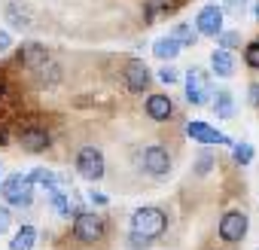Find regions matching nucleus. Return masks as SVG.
Returning <instances> with one entry per match:
<instances>
[{"instance_id":"1","label":"nucleus","mask_w":259,"mask_h":250,"mask_svg":"<svg viewBox=\"0 0 259 250\" xmlns=\"http://www.w3.org/2000/svg\"><path fill=\"white\" fill-rule=\"evenodd\" d=\"M165 229H168V217L162 207H138L132 214V244L135 247H147Z\"/></svg>"},{"instance_id":"22","label":"nucleus","mask_w":259,"mask_h":250,"mask_svg":"<svg viewBox=\"0 0 259 250\" xmlns=\"http://www.w3.org/2000/svg\"><path fill=\"white\" fill-rule=\"evenodd\" d=\"M235 162L238 165H250L253 162V147L250 144H235Z\"/></svg>"},{"instance_id":"17","label":"nucleus","mask_w":259,"mask_h":250,"mask_svg":"<svg viewBox=\"0 0 259 250\" xmlns=\"http://www.w3.org/2000/svg\"><path fill=\"white\" fill-rule=\"evenodd\" d=\"M213 113H217L220 119H232V116H235V98H232L229 92H217V98H213Z\"/></svg>"},{"instance_id":"9","label":"nucleus","mask_w":259,"mask_h":250,"mask_svg":"<svg viewBox=\"0 0 259 250\" xmlns=\"http://www.w3.org/2000/svg\"><path fill=\"white\" fill-rule=\"evenodd\" d=\"M125 86L132 89V92H144L150 86V67L138 58H132L125 64Z\"/></svg>"},{"instance_id":"15","label":"nucleus","mask_w":259,"mask_h":250,"mask_svg":"<svg viewBox=\"0 0 259 250\" xmlns=\"http://www.w3.org/2000/svg\"><path fill=\"white\" fill-rule=\"evenodd\" d=\"M210 64H213V73H217V76H232V73H235V58H232V52H226V49H217L213 58H210Z\"/></svg>"},{"instance_id":"12","label":"nucleus","mask_w":259,"mask_h":250,"mask_svg":"<svg viewBox=\"0 0 259 250\" xmlns=\"http://www.w3.org/2000/svg\"><path fill=\"white\" fill-rule=\"evenodd\" d=\"M49 144H52V138H49L46 129H28V132H22V150H28V153H43Z\"/></svg>"},{"instance_id":"27","label":"nucleus","mask_w":259,"mask_h":250,"mask_svg":"<svg viewBox=\"0 0 259 250\" xmlns=\"http://www.w3.org/2000/svg\"><path fill=\"white\" fill-rule=\"evenodd\" d=\"M10 19H13V25L28 28V19H25V16H19V7H10Z\"/></svg>"},{"instance_id":"20","label":"nucleus","mask_w":259,"mask_h":250,"mask_svg":"<svg viewBox=\"0 0 259 250\" xmlns=\"http://www.w3.org/2000/svg\"><path fill=\"white\" fill-rule=\"evenodd\" d=\"M31 180H40V183H43V186H46V189H49L52 195L58 192V177H55L52 171H43V168H37V171L31 174Z\"/></svg>"},{"instance_id":"21","label":"nucleus","mask_w":259,"mask_h":250,"mask_svg":"<svg viewBox=\"0 0 259 250\" xmlns=\"http://www.w3.org/2000/svg\"><path fill=\"white\" fill-rule=\"evenodd\" d=\"M217 40L223 43V49H226V52L241 46V34H238V31H220V34H217Z\"/></svg>"},{"instance_id":"14","label":"nucleus","mask_w":259,"mask_h":250,"mask_svg":"<svg viewBox=\"0 0 259 250\" xmlns=\"http://www.w3.org/2000/svg\"><path fill=\"white\" fill-rule=\"evenodd\" d=\"M153 52H156V58H159V61H171V58H177V52H180V43H177V40L168 34V37H159V40H156Z\"/></svg>"},{"instance_id":"4","label":"nucleus","mask_w":259,"mask_h":250,"mask_svg":"<svg viewBox=\"0 0 259 250\" xmlns=\"http://www.w3.org/2000/svg\"><path fill=\"white\" fill-rule=\"evenodd\" d=\"M104 220L98 217V214H76V220H73V235L82 241V244H95V241H101L104 238Z\"/></svg>"},{"instance_id":"28","label":"nucleus","mask_w":259,"mask_h":250,"mask_svg":"<svg viewBox=\"0 0 259 250\" xmlns=\"http://www.w3.org/2000/svg\"><path fill=\"white\" fill-rule=\"evenodd\" d=\"M13 46V37H10V31H4V28H0V52H7Z\"/></svg>"},{"instance_id":"3","label":"nucleus","mask_w":259,"mask_h":250,"mask_svg":"<svg viewBox=\"0 0 259 250\" xmlns=\"http://www.w3.org/2000/svg\"><path fill=\"white\" fill-rule=\"evenodd\" d=\"M186 98H189V104H195V107H201V104L210 101V73H207V70L192 67V70L186 73Z\"/></svg>"},{"instance_id":"32","label":"nucleus","mask_w":259,"mask_h":250,"mask_svg":"<svg viewBox=\"0 0 259 250\" xmlns=\"http://www.w3.org/2000/svg\"><path fill=\"white\" fill-rule=\"evenodd\" d=\"M256 19H259V4H256Z\"/></svg>"},{"instance_id":"33","label":"nucleus","mask_w":259,"mask_h":250,"mask_svg":"<svg viewBox=\"0 0 259 250\" xmlns=\"http://www.w3.org/2000/svg\"><path fill=\"white\" fill-rule=\"evenodd\" d=\"M0 95H4V86H0Z\"/></svg>"},{"instance_id":"23","label":"nucleus","mask_w":259,"mask_h":250,"mask_svg":"<svg viewBox=\"0 0 259 250\" xmlns=\"http://www.w3.org/2000/svg\"><path fill=\"white\" fill-rule=\"evenodd\" d=\"M244 61H247L250 67H256V70H259V40H256V43H250V46L244 49Z\"/></svg>"},{"instance_id":"7","label":"nucleus","mask_w":259,"mask_h":250,"mask_svg":"<svg viewBox=\"0 0 259 250\" xmlns=\"http://www.w3.org/2000/svg\"><path fill=\"white\" fill-rule=\"evenodd\" d=\"M144 171L153 174V177H162L171 171V156L165 147H147L144 150Z\"/></svg>"},{"instance_id":"24","label":"nucleus","mask_w":259,"mask_h":250,"mask_svg":"<svg viewBox=\"0 0 259 250\" xmlns=\"http://www.w3.org/2000/svg\"><path fill=\"white\" fill-rule=\"evenodd\" d=\"M52 207H55V211H58L61 217H67V214L73 211V207H70V201H67V198H64L61 192H55V195H52Z\"/></svg>"},{"instance_id":"16","label":"nucleus","mask_w":259,"mask_h":250,"mask_svg":"<svg viewBox=\"0 0 259 250\" xmlns=\"http://www.w3.org/2000/svg\"><path fill=\"white\" fill-rule=\"evenodd\" d=\"M34 241H37V229H34V226H22V229L13 235L10 250H31V247H34Z\"/></svg>"},{"instance_id":"13","label":"nucleus","mask_w":259,"mask_h":250,"mask_svg":"<svg viewBox=\"0 0 259 250\" xmlns=\"http://www.w3.org/2000/svg\"><path fill=\"white\" fill-rule=\"evenodd\" d=\"M19 61H25L31 70H37L40 64H46V61H49V55H46V49H43L40 43H25V46H22V52H19Z\"/></svg>"},{"instance_id":"30","label":"nucleus","mask_w":259,"mask_h":250,"mask_svg":"<svg viewBox=\"0 0 259 250\" xmlns=\"http://www.w3.org/2000/svg\"><path fill=\"white\" fill-rule=\"evenodd\" d=\"M198 159H201V162H198V174H204V171L210 168V156H207V153H201Z\"/></svg>"},{"instance_id":"2","label":"nucleus","mask_w":259,"mask_h":250,"mask_svg":"<svg viewBox=\"0 0 259 250\" xmlns=\"http://www.w3.org/2000/svg\"><path fill=\"white\" fill-rule=\"evenodd\" d=\"M31 189H34L31 174H10L4 180V186H0V192H4V198L10 204H22V207L31 204Z\"/></svg>"},{"instance_id":"10","label":"nucleus","mask_w":259,"mask_h":250,"mask_svg":"<svg viewBox=\"0 0 259 250\" xmlns=\"http://www.w3.org/2000/svg\"><path fill=\"white\" fill-rule=\"evenodd\" d=\"M195 28L201 34H207V37H217L223 31V10L220 7H204L198 13V19H195Z\"/></svg>"},{"instance_id":"18","label":"nucleus","mask_w":259,"mask_h":250,"mask_svg":"<svg viewBox=\"0 0 259 250\" xmlns=\"http://www.w3.org/2000/svg\"><path fill=\"white\" fill-rule=\"evenodd\" d=\"M34 76L43 82V86H55L58 79H61V73H58V67H55V61H46V64H40L37 70H34Z\"/></svg>"},{"instance_id":"11","label":"nucleus","mask_w":259,"mask_h":250,"mask_svg":"<svg viewBox=\"0 0 259 250\" xmlns=\"http://www.w3.org/2000/svg\"><path fill=\"white\" fill-rule=\"evenodd\" d=\"M147 113H150V119L165 122V119L174 116V104H171L168 95H150V98H147Z\"/></svg>"},{"instance_id":"8","label":"nucleus","mask_w":259,"mask_h":250,"mask_svg":"<svg viewBox=\"0 0 259 250\" xmlns=\"http://www.w3.org/2000/svg\"><path fill=\"white\" fill-rule=\"evenodd\" d=\"M186 135H189L192 141H198V144H226V147H232V141H229L223 132L210 129L207 122H189V125H186Z\"/></svg>"},{"instance_id":"31","label":"nucleus","mask_w":259,"mask_h":250,"mask_svg":"<svg viewBox=\"0 0 259 250\" xmlns=\"http://www.w3.org/2000/svg\"><path fill=\"white\" fill-rule=\"evenodd\" d=\"M165 4H168V10H171V7H183L186 0H165Z\"/></svg>"},{"instance_id":"29","label":"nucleus","mask_w":259,"mask_h":250,"mask_svg":"<svg viewBox=\"0 0 259 250\" xmlns=\"http://www.w3.org/2000/svg\"><path fill=\"white\" fill-rule=\"evenodd\" d=\"M247 98H250V104H253V107H259V82H253V86H250V95H247Z\"/></svg>"},{"instance_id":"6","label":"nucleus","mask_w":259,"mask_h":250,"mask_svg":"<svg viewBox=\"0 0 259 250\" xmlns=\"http://www.w3.org/2000/svg\"><path fill=\"white\" fill-rule=\"evenodd\" d=\"M244 235H247V217H244L241 211L223 214V220H220V238L229 241V244H235V241H241Z\"/></svg>"},{"instance_id":"5","label":"nucleus","mask_w":259,"mask_h":250,"mask_svg":"<svg viewBox=\"0 0 259 250\" xmlns=\"http://www.w3.org/2000/svg\"><path fill=\"white\" fill-rule=\"evenodd\" d=\"M76 168H79V174L85 180H92V183L101 180L104 177V153L95 150V147H82L76 153Z\"/></svg>"},{"instance_id":"26","label":"nucleus","mask_w":259,"mask_h":250,"mask_svg":"<svg viewBox=\"0 0 259 250\" xmlns=\"http://www.w3.org/2000/svg\"><path fill=\"white\" fill-rule=\"evenodd\" d=\"M159 79L171 86V82H177V70H174V67H162V70H159Z\"/></svg>"},{"instance_id":"25","label":"nucleus","mask_w":259,"mask_h":250,"mask_svg":"<svg viewBox=\"0 0 259 250\" xmlns=\"http://www.w3.org/2000/svg\"><path fill=\"white\" fill-rule=\"evenodd\" d=\"M10 223H13V214H10V207H0V235H4V232L10 229Z\"/></svg>"},{"instance_id":"19","label":"nucleus","mask_w":259,"mask_h":250,"mask_svg":"<svg viewBox=\"0 0 259 250\" xmlns=\"http://www.w3.org/2000/svg\"><path fill=\"white\" fill-rule=\"evenodd\" d=\"M171 37H174V40H177L180 46H192V43L198 40V37H195V31H192L189 25H177V28L171 31Z\"/></svg>"}]
</instances>
